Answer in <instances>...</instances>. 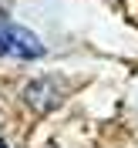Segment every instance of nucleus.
<instances>
[{"instance_id": "nucleus-1", "label": "nucleus", "mask_w": 138, "mask_h": 148, "mask_svg": "<svg viewBox=\"0 0 138 148\" xmlns=\"http://www.w3.org/2000/svg\"><path fill=\"white\" fill-rule=\"evenodd\" d=\"M0 54H10V57H34L44 54V44L30 34L27 27H20V24H10V20L0 17Z\"/></svg>"}, {"instance_id": "nucleus-2", "label": "nucleus", "mask_w": 138, "mask_h": 148, "mask_svg": "<svg viewBox=\"0 0 138 148\" xmlns=\"http://www.w3.org/2000/svg\"><path fill=\"white\" fill-rule=\"evenodd\" d=\"M0 148H7V145H3V138H0Z\"/></svg>"}]
</instances>
